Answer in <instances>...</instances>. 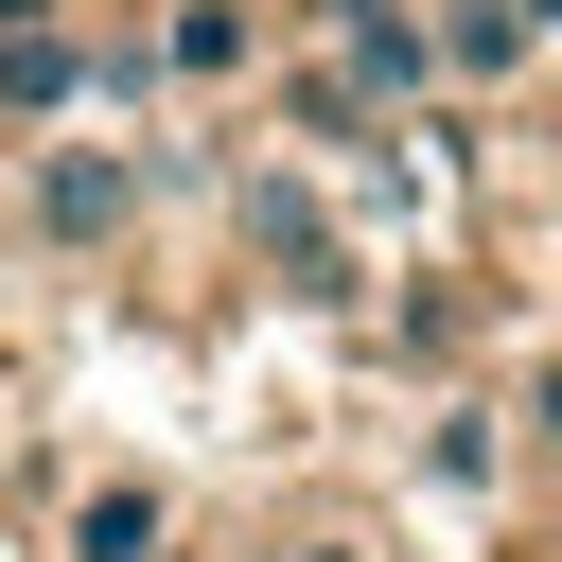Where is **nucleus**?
<instances>
[{"label": "nucleus", "instance_id": "423d86ee", "mask_svg": "<svg viewBox=\"0 0 562 562\" xmlns=\"http://www.w3.org/2000/svg\"><path fill=\"white\" fill-rule=\"evenodd\" d=\"M281 140H299V158H334V176H369V158H386L404 123H386V105H369V88L334 70V53H299V70H281Z\"/></svg>", "mask_w": 562, "mask_h": 562}, {"label": "nucleus", "instance_id": "0eeeda50", "mask_svg": "<svg viewBox=\"0 0 562 562\" xmlns=\"http://www.w3.org/2000/svg\"><path fill=\"white\" fill-rule=\"evenodd\" d=\"M281 53V0H158V70L176 88H246Z\"/></svg>", "mask_w": 562, "mask_h": 562}, {"label": "nucleus", "instance_id": "9b49d317", "mask_svg": "<svg viewBox=\"0 0 562 562\" xmlns=\"http://www.w3.org/2000/svg\"><path fill=\"white\" fill-rule=\"evenodd\" d=\"M263 562H386V544H369V527H334V509H316V527H281V544H263Z\"/></svg>", "mask_w": 562, "mask_h": 562}, {"label": "nucleus", "instance_id": "39448f33", "mask_svg": "<svg viewBox=\"0 0 562 562\" xmlns=\"http://www.w3.org/2000/svg\"><path fill=\"white\" fill-rule=\"evenodd\" d=\"M176 527H193V492H176V474H140V457H105V474L53 509V562H158Z\"/></svg>", "mask_w": 562, "mask_h": 562}, {"label": "nucleus", "instance_id": "2eb2a0df", "mask_svg": "<svg viewBox=\"0 0 562 562\" xmlns=\"http://www.w3.org/2000/svg\"><path fill=\"white\" fill-rule=\"evenodd\" d=\"M0 176H18V123H0Z\"/></svg>", "mask_w": 562, "mask_h": 562}, {"label": "nucleus", "instance_id": "4468645a", "mask_svg": "<svg viewBox=\"0 0 562 562\" xmlns=\"http://www.w3.org/2000/svg\"><path fill=\"white\" fill-rule=\"evenodd\" d=\"M18 18H53V0H0V35H18Z\"/></svg>", "mask_w": 562, "mask_h": 562}, {"label": "nucleus", "instance_id": "f257e3e1", "mask_svg": "<svg viewBox=\"0 0 562 562\" xmlns=\"http://www.w3.org/2000/svg\"><path fill=\"white\" fill-rule=\"evenodd\" d=\"M211 211H228V246H246L281 299L369 316V228H334V193H316L299 158H211Z\"/></svg>", "mask_w": 562, "mask_h": 562}, {"label": "nucleus", "instance_id": "9d476101", "mask_svg": "<svg viewBox=\"0 0 562 562\" xmlns=\"http://www.w3.org/2000/svg\"><path fill=\"white\" fill-rule=\"evenodd\" d=\"M492 422H509V439L562 474V334H544V351H509V404H492Z\"/></svg>", "mask_w": 562, "mask_h": 562}, {"label": "nucleus", "instance_id": "6e6552de", "mask_svg": "<svg viewBox=\"0 0 562 562\" xmlns=\"http://www.w3.org/2000/svg\"><path fill=\"white\" fill-rule=\"evenodd\" d=\"M439 88H527V0H422Z\"/></svg>", "mask_w": 562, "mask_h": 562}, {"label": "nucleus", "instance_id": "f8f14e48", "mask_svg": "<svg viewBox=\"0 0 562 562\" xmlns=\"http://www.w3.org/2000/svg\"><path fill=\"white\" fill-rule=\"evenodd\" d=\"M527 53H562V0H527Z\"/></svg>", "mask_w": 562, "mask_h": 562}, {"label": "nucleus", "instance_id": "ddd939ff", "mask_svg": "<svg viewBox=\"0 0 562 562\" xmlns=\"http://www.w3.org/2000/svg\"><path fill=\"white\" fill-rule=\"evenodd\" d=\"M158 562H228V544H211V527H176V544H158Z\"/></svg>", "mask_w": 562, "mask_h": 562}, {"label": "nucleus", "instance_id": "7ed1b4c3", "mask_svg": "<svg viewBox=\"0 0 562 562\" xmlns=\"http://www.w3.org/2000/svg\"><path fill=\"white\" fill-rule=\"evenodd\" d=\"M281 35H299V53H334L386 123H422V105H439V35H422V0H281Z\"/></svg>", "mask_w": 562, "mask_h": 562}, {"label": "nucleus", "instance_id": "f03ea898", "mask_svg": "<svg viewBox=\"0 0 562 562\" xmlns=\"http://www.w3.org/2000/svg\"><path fill=\"white\" fill-rule=\"evenodd\" d=\"M0 211H18V246H35V263H105V246H123L140 211H158V158H140V140H88V123H70V140H18Z\"/></svg>", "mask_w": 562, "mask_h": 562}, {"label": "nucleus", "instance_id": "20e7f679", "mask_svg": "<svg viewBox=\"0 0 562 562\" xmlns=\"http://www.w3.org/2000/svg\"><path fill=\"white\" fill-rule=\"evenodd\" d=\"M105 88H123V53H105V35L70 18V0L0 35V123H18V140H70V123L105 105Z\"/></svg>", "mask_w": 562, "mask_h": 562}, {"label": "nucleus", "instance_id": "1a4fd4ad", "mask_svg": "<svg viewBox=\"0 0 562 562\" xmlns=\"http://www.w3.org/2000/svg\"><path fill=\"white\" fill-rule=\"evenodd\" d=\"M439 351H474V299H457V263H422V281L386 299V369H439Z\"/></svg>", "mask_w": 562, "mask_h": 562}]
</instances>
